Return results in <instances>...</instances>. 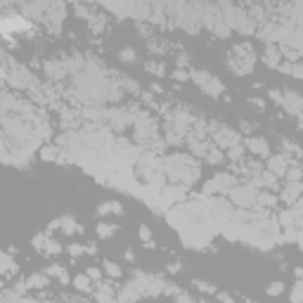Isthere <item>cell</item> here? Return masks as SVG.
Returning <instances> with one entry per match:
<instances>
[{
  "label": "cell",
  "instance_id": "obj_1",
  "mask_svg": "<svg viewBox=\"0 0 303 303\" xmlns=\"http://www.w3.org/2000/svg\"><path fill=\"white\" fill-rule=\"evenodd\" d=\"M161 171H164V175L171 180V183H175V185H180V187L194 185L201 175L199 164L194 161V157H190V154H178V152L164 157Z\"/></svg>",
  "mask_w": 303,
  "mask_h": 303
},
{
  "label": "cell",
  "instance_id": "obj_2",
  "mask_svg": "<svg viewBox=\"0 0 303 303\" xmlns=\"http://www.w3.org/2000/svg\"><path fill=\"white\" fill-rule=\"evenodd\" d=\"M3 74H5V83L7 85H12L14 90H31L38 83V78H36L31 71L24 67V64L19 62H12L10 59V55H5V67H3Z\"/></svg>",
  "mask_w": 303,
  "mask_h": 303
},
{
  "label": "cell",
  "instance_id": "obj_3",
  "mask_svg": "<svg viewBox=\"0 0 303 303\" xmlns=\"http://www.w3.org/2000/svg\"><path fill=\"white\" fill-rule=\"evenodd\" d=\"M192 81L194 85L204 93V95H208L211 100H216V97L223 95V83L218 81V76L208 74V71H201V69H192Z\"/></svg>",
  "mask_w": 303,
  "mask_h": 303
},
{
  "label": "cell",
  "instance_id": "obj_4",
  "mask_svg": "<svg viewBox=\"0 0 303 303\" xmlns=\"http://www.w3.org/2000/svg\"><path fill=\"white\" fill-rule=\"evenodd\" d=\"M258 192H261V190L249 180L244 185H234L232 190H230V199H232V204H237L239 208H256Z\"/></svg>",
  "mask_w": 303,
  "mask_h": 303
},
{
  "label": "cell",
  "instance_id": "obj_5",
  "mask_svg": "<svg viewBox=\"0 0 303 303\" xmlns=\"http://www.w3.org/2000/svg\"><path fill=\"white\" fill-rule=\"evenodd\" d=\"M133 128H135V140L140 145H152L157 140V124H154V118L147 111H140V116L135 118Z\"/></svg>",
  "mask_w": 303,
  "mask_h": 303
},
{
  "label": "cell",
  "instance_id": "obj_6",
  "mask_svg": "<svg viewBox=\"0 0 303 303\" xmlns=\"http://www.w3.org/2000/svg\"><path fill=\"white\" fill-rule=\"evenodd\" d=\"M232 59L239 64V69H241V74H244V76L251 74V69H254V64H256V50H254V45H251L249 41L237 43V45L232 48Z\"/></svg>",
  "mask_w": 303,
  "mask_h": 303
},
{
  "label": "cell",
  "instance_id": "obj_7",
  "mask_svg": "<svg viewBox=\"0 0 303 303\" xmlns=\"http://www.w3.org/2000/svg\"><path fill=\"white\" fill-rule=\"evenodd\" d=\"M237 185V180H234V175H230V173H216L211 180H206L204 183V194H230V190Z\"/></svg>",
  "mask_w": 303,
  "mask_h": 303
},
{
  "label": "cell",
  "instance_id": "obj_8",
  "mask_svg": "<svg viewBox=\"0 0 303 303\" xmlns=\"http://www.w3.org/2000/svg\"><path fill=\"white\" fill-rule=\"evenodd\" d=\"M214 140L221 149H232V147L241 145L239 131H234L230 126H214Z\"/></svg>",
  "mask_w": 303,
  "mask_h": 303
},
{
  "label": "cell",
  "instance_id": "obj_9",
  "mask_svg": "<svg viewBox=\"0 0 303 303\" xmlns=\"http://www.w3.org/2000/svg\"><path fill=\"white\" fill-rule=\"evenodd\" d=\"M64 17H67V5H64V3H50L43 24L50 28V34H59V31H62V24H64Z\"/></svg>",
  "mask_w": 303,
  "mask_h": 303
},
{
  "label": "cell",
  "instance_id": "obj_10",
  "mask_svg": "<svg viewBox=\"0 0 303 303\" xmlns=\"http://www.w3.org/2000/svg\"><path fill=\"white\" fill-rule=\"evenodd\" d=\"M45 76H48L50 81H64L67 76H71L69 71V64H67V59H57V57H52V59H48L45 62Z\"/></svg>",
  "mask_w": 303,
  "mask_h": 303
},
{
  "label": "cell",
  "instance_id": "obj_11",
  "mask_svg": "<svg viewBox=\"0 0 303 303\" xmlns=\"http://www.w3.org/2000/svg\"><path fill=\"white\" fill-rule=\"evenodd\" d=\"M244 147H247L254 157H263V159H270V142L263 135H249L244 140Z\"/></svg>",
  "mask_w": 303,
  "mask_h": 303
},
{
  "label": "cell",
  "instance_id": "obj_12",
  "mask_svg": "<svg viewBox=\"0 0 303 303\" xmlns=\"http://www.w3.org/2000/svg\"><path fill=\"white\" fill-rule=\"evenodd\" d=\"M289 159H287V154H270L268 164H265V171H270L275 178H284L287 175V171H289Z\"/></svg>",
  "mask_w": 303,
  "mask_h": 303
},
{
  "label": "cell",
  "instance_id": "obj_13",
  "mask_svg": "<svg viewBox=\"0 0 303 303\" xmlns=\"http://www.w3.org/2000/svg\"><path fill=\"white\" fill-rule=\"evenodd\" d=\"M284 111H289L294 116H303V95L294 93V90H284Z\"/></svg>",
  "mask_w": 303,
  "mask_h": 303
},
{
  "label": "cell",
  "instance_id": "obj_14",
  "mask_svg": "<svg viewBox=\"0 0 303 303\" xmlns=\"http://www.w3.org/2000/svg\"><path fill=\"white\" fill-rule=\"evenodd\" d=\"M48 7H50V3H24V5H19V12L24 14V17H28V19L43 21Z\"/></svg>",
  "mask_w": 303,
  "mask_h": 303
},
{
  "label": "cell",
  "instance_id": "obj_15",
  "mask_svg": "<svg viewBox=\"0 0 303 303\" xmlns=\"http://www.w3.org/2000/svg\"><path fill=\"white\" fill-rule=\"evenodd\" d=\"M95 303H118V296L114 294V287L109 282L95 284Z\"/></svg>",
  "mask_w": 303,
  "mask_h": 303
},
{
  "label": "cell",
  "instance_id": "obj_16",
  "mask_svg": "<svg viewBox=\"0 0 303 303\" xmlns=\"http://www.w3.org/2000/svg\"><path fill=\"white\" fill-rule=\"evenodd\" d=\"M301 197H303V183H287L284 190L280 192V199L284 204H296Z\"/></svg>",
  "mask_w": 303,
  "mask_h": 303
},
{
  "label": "cell",
  "instance_id": "obj_17",
  "mask_svg": "<svg viewBox=\"0 0 303 303\" xmlns=\"http://www.w3.org/2000/svg\"><path fill=\"white\" fill-rule=\"evenodd\" d=\"M282 50L277 48V45H265V50H263V62H265V67H270V69H280V64H282Z\"/></svg>",
  "mask_w": 303,
  "mask_h": 303
},
{
  "label": "cell",
  "instance_id": "obj_18",
  "mask_svg": "<svg viewBox=\"0 0 303 303\" xmlns=\"http://www.w3.org/2000/svg\"><path fill=\"white\" fill-rule=\"evenodd\" d=\"M280 201V197H277L275 192H270V190H261L258 192V199H256V208H275V204Z\"/></svg>",
  "mask_w": 303,
  "mask_h": 303
},
{
  "label": "cell",
  "instance_id": "obj_19",
  "mask_svg": "<svg viewBox=\"0 0 303 303\" xmlns=\"http://www.w3.org/2000/svg\"><path fill=\"white\" fill-rule=\"evenodd\" d=\"M277 223L282 227H296V223H298L296 211H294V208H282V211L277 214Z\"/></svg>",
  "mask_w": 303,
  "mask_h": 303
},
{
  "label": "cell",
  "instance_id": "obj_20",
  "mask_svg": "<svg viewBox=\"0 0 303 303\" xmlns=\"http://www.w3.org/2000/svg\"><path fill=\"white\" fill-rule=\"evenodd\" d=\"M59 230H62L64 234H76V232H83V227L76 223L74 216H62L59 218Z\"/></svg>",
  "mask_w": 303,
  "mask_h": 303
},
{
  "label": "cell",
  "instance_id": "obj_21",
  "mask_svg": "<svg viewBox=\"0 0 303 303\" xmlns=\"http://www.w3.org/2000/svg\"><path fill=\"white\" fill-rule=\"evenodd\" d=\"M50 284V277L45 272H34V275H28L26 280V287L28 289H45Z\"/></svg>",
  "mask_w": 303,
  "mask_h": 303
},
{
  "label": "cell",
  "instance_id": "obj_22",
  "mask_svg": "<svg viewBox=\"0 0 303 303\" xmlns=\"http://www.w3.org/2000/svg\"><path fill=\"white\" fill-rule=\"evenodd\" d=\"M71 287H74L76 291H81V294H88V291L95 289V287H93V280H90L88 275H76L74 280H71Z\"/></svg>",
  "mask_w": 303,
  "mask_h": 303
},
{
  "label": "cell",
  "instance_id": "obj_23",
  "mask_svg": "<svg viewBox=\"0 0 303 303\" xmlns=\"http://www.w3.org/2000/svg\"><path fill=\"white\" fill-rule=\"evenodd\" d=\"M97 214H100V216H109V214L121 216V214H124V206H121V201H104V204H100Z\"/></svg>",
  "mask_w": 303,
  "mask_h": 303
},
{
  "label": "cell",
  "instance_id": "obj_24",
  "mask_svg": "<svg viewBox=\"0 0 303 303\" xmlns=\"http://www.w3.org/2000/svg\"><path fill=\"white\" fill-rule=\"evenodd\" d=\"M59 147H41V152H38V157L43 159V161H62V154H59Z\"/></svg>",
  "mask_w": 303,
  "mask_h": 303
},
{
  "label": "cell",
  "instance_id": "obj_25",
  "mask_svg": "<svg viewBox=\"0 0 303 303\" xmlns=\"http://www.w3.org/2000/svg\"><path fill=\"white\" fill-rule=\"evenodd\" d=\"M45 275H48V277H57L62 284H69V275H67V270H64L62 265H48Z\"/></svg>",
  "mask_w": 303,
  "mask_h": 303
},
{
  "label": "cell",
  "instance_id": "obj_26",
  "mask_svg": "<svg viewBox=\"0 0 303 303\" xmlns=\"http://www.w3.org/2000/svg\"><path fill=\"white\" fill-rule=\"evenodd\" d=\"M95 232L100 239H109V237H114V232H116V225H111V223H97Z\"/></svg>",
  "mask_w": 303,
  "mask_h": 303
},
{
  "label": "cell",
  "instance_id": "obj_27",
  "mask_svg": "<svg viewBox=\"0 0 303 303\" xmlns=\"http://www.w3.org/2000/svg\"><path fill=\"white\" fill-rule=\"evenodd\" d=\"M0 261H3V268H0V270H3V275H5V277H10L14 270H17V263H14V258H12V254H10V251H5Z\"/></svg>",
  "mask_w": 303,
  "mask_h": 303
},
{
  "label": "cell",
  "instance_id": "obj_28",
  "mask_svg": "<svg viewBox=\"0 0 303 303\" xmlns=\"http://www.w3.org/2000/svg\"><path fill=\"white\" fill-rule=\"evenodd\" d=\"M208 161L211 166H218V164H223V159H225V154H223V149L221 147H211V149L206 152V157H204Z\"/></svg>",
  "mask_w": 303,
  "mask_h": 303
},
{
  "label": "cell",
  "instance_id": "obj_29",
  "mask_svg": "<svg viewBox=\"0 0 303 303\" xmlns=\"http://www.w3.org/2000/svg\"><path fill=\"white\" fill-rule=\"evenodd\" d=\"M289 301L291 303H303V280H296L294 287L289 291Z\"/></svg>",
  "mask_w": 303,
  "mask_h": 303
},
{
  "label": "cell",
  "instance_id": "obj_30",
  "mask_svg": "<svg viewBox=\"0 0 303 303\" xmlns=\"http://www.w3.org/2000/svg\"><path fill=\"white\" fill-rule=\"evenodd\" d=\"M211 28H214L216 36H221V38H227V36L232 34V28H230V24H225L223 19H216L214 24H211Z\"/></svg>",
  "mask_w": 303,
  "mask_h": 303
},
{
  "label": "cell",
  "instance_id": "obj_31",
  "mask_svg": "<svg viewBox=\"0 0 303 303\" xmlns=\"http://www.w3.org/2000/svg\"><path fill=\"white\" fill-rule=\"evenodd\" d=\"M118 59L126 62V64H135L138 62V52H135L133 48H121L118 50Z\"/></svg>",
  "mask_w": 303,
  "mask_h": 303
},
{
  "label": "cell",
  "instance_id": "obj_32",
  "mask_svg": "<svg viewBox=\"0 0 303 303\" xmlns=\"http://www.w3.org/2000/svg\"><path fill=\"white\" fill-rule=\"evenodd\" d=\"M284 180H287V183H303V168H298V166H289V171H287Z\"/></svg>",
  "mask_w": 303,
  "mask_h": 303
},
{
  "label": "cell",
  "instance_id": "obj_33",
  "mask_svg": "<svg viewBox=\"0 0 303 303\" xmlns=\"http://www.w3.org/2000/svg\"><path fill=\"white\" fill-rule=\"evenodd\" d=\"M102 265H104V272H107L111 280H118V277H121V268H118L114 261H104Z\"/></svg>",
  "mask_w": 303,
  "mask_h": 303
},
{
  "label": "cell",
  "instance_id": "obj_34",
  "mask_svg": "<svg viewBox=\"0 0 303 303\" xmlns=\"http://www.w3.org/2000/svg\"><path fill=\"white\" fill-rule=\"evenodd\" d=\"M194 287H197L201 294H208V296H211V294H218V289H216L214 284H211V282H204V280H194Z\"/></svg>",
  "mask_w": 303,
  "mask_h": 303
},
{
  "label": "cell",
  "instance_id": "obj_35",
  "mask_svg": "<svg viewBox=\"0 0 303 303\" xmlns=\"http://www.w3.org/2000/svg\"><path fill=\"white\" fill-rule=\"evenodd\" d=\"M265 294H268V296H280V294H284V284L282 282H270L268 287H265Z\"/></svg>",
  "mask_w": 303,
  "mask_h": 303
},
{
  "label": "cell",
  "instance_id": "obj_36",
  "mask_svg": "<svg viewBox=\"0 0 303 303\" xmlns=\"http://www.w3.org/2000/svg\"><path fill=\"white\" fill-rule=\"evenodd\" d=\"M173 78H175V81L178 83H185V81H192V71H187V69H178V67H175V69H173Z\"/></svg>",
  "mask_w": 303,
  "mask_h": 303
},
{
  "label": "cell",
  "instance_id": "obj_37",
  "mask_svg": "<svg viewBox=\"0 0 303 303\" xmlns=\"http://www.w3.org/2000/svg\"><path fill=\"white\" fill-rule=\"evenodd\" d=\"M145 69L149 71V74H157V76H164V74H166V67H164V64H161V62H152V59L145 64Z\"/></svg>",
  "mask_w": 303,
  "mask_h": 303
},
{
  "label": "cell",
  "instance_id": "obj_38",
  "mask_svg": "<svg viewBox=\"0 0 303 303\" xmlns=\"http://www.w3.org/2000/svg\"><path fill=\"white\" fill-rule=\"evenodd\" d=\"M282 149H289L291 154H294V157H303V149H301V147H298L296 142H291V140H287V138L282 140Z\"/></svg>",
  "mask_w": 303,
  "mask_h": 303
},
{
  "label": "cell",
  "instance_id": "obj_39",
  "mask_svg": "<svg viewBox=\"0 0 303 303\" xmlns=\"http://www.w3.org/2000/svg\"><path fill=\"white\" fill-rule=\"evenodd\" d=\"M36 251H45V244H48V234H36L34 239H31Z\"/></svg>",
  "mask_w": 303,
  "mask_h": 303
},
{
  "label": "cell",
  "instance_id": "obj_40",
  "mask_svg": "<svg viewBox=\"0 0 303 303\" xmlns=\"http://www.w3.org/2000/svg\"><path fill=\"white\" fill-rule=\"evenodd\" d=\"M244 149H247L244 145H237V147H232V149H227V159H232V161H239V159L244 157Z\"/></svg>",
  "mask_w": 303,
  "mask_h": 303
},
{
  "label": "cell",
  "instance_id": "obj_41",
  "mask_svg": "<svg viewBox=\"0 0 303 303\" xmlns=\"http://www.w3.org/2000/svg\"><path fill=\"white\" fill-rule=\"evenodd\" d=\"M282 239L284 241H298V230H296V227H284Z\"/></svg>",
  "mask_w": 303,
  "mask_h": 303
},
{
  "label": "cell",
  "instance_id": "obj_42",
  "mask_svg": "<svg viewBox=\"0 0 303 303\" xmlns=\"http://www.w3.org/2000/svg\"><path fill=\"white\" fill-rule=\"evenodd\" d=\"M268 97H270V100H272L275 104H280V107L284 104V93H280V90H268Z\"/></svg>",
  "mask_w": 303,
  "mask_h": 303
},
{
  "label": "cell",
  "instance_id": "obj_43",
  "mask_svg": "<svg viewBox=\"0 0 303 303\" xmlns=\"http://www.w3.org/2000/svg\"><path fill=\"white\" fill-rule=\"evenodd\" d=\"M45 251H48V254H59V251H62V247H59V244H57L55 239H50V237H48V244H45Z\"/></svg>",
  "mask_w": 303,
  "mask_h": 303
},
{
  "label": "cell",
  "instance_id": "obj_44",
  "mask_svg": "<svg viewBox=\"0 0 303 303\" xmlns=\"http://www.w3.org/2000/svg\"><path fill=\"white\" fill-rule=\"evenodd\" d=\"M140 239L145 241V244H149L152 241V230L147 225H140Z\"/></svg>",
  "mask_w": 303,
  "mask_h": 303
},
{
  "label": "cell",
  "instance_id": "obj_45",
  "mask_svg": "<svg viewBox=\"0 0 303 303\" xmlns=\"http://www.w3.org/2000/svg\"><path fill=\"white\" fill-rule=\"evenodd\" d=\"M291 76H294V78H298V81H303V64L301 62L291 64Z\"/></svg>",
  "mask_w": 303,
  "mask_h": 303
},
{
  "label": "cell",
  "instance_id": "obj_46",
  "mask_svg": "<svg viewBox=\"0 0 303 303\" xmlns=\"http://www.w3.org/2000/svg\"><path fill=\"white\" fill-rule=\"evenodd\" d=\"M85 275H88L90 277V280H93V282H100V277H102V272H100V270H97V268H88V272H85Z\"/></svg>",
  "mask_w": 303,
  "mask_h": 303
},
{
  "label": "cell",
  "instance_id": "obj_47",
  "mask_svg": "<svg viewBox=\"0 0 303 303\" xmlns=\"http://www.w3.org/2000/svg\"><path fill=\"white\" fill-rule=\"evenodd\" d=\"M175 303H197V301H194L190 294H185V291H183L180 296H175Z\"/></svg>",
  "mask_w": 303,
  "mask_h": 303
},
{
  "label": "cell",
  "instance_id": "obj_48",
  "mask_svg": "<svg viewBox=\"0 0 303 303\" xmlns=\"http://www.w3.org/2000/svg\"><path fill=\"white\" fill-rule=\"evenodd\" d=\"M216 296H218V301H221V303H234V298L230 296V294H223V291H218Z\"/></svg>",
  "mask_w": 303,
  "mask_h": 303
},
{
  "label": "cell",
  "instance_id": "obj_49",
  "mask_svg": "<svg viewBox=\"0 0 303 303\" xmlns=\"http://www.w3.org/2000/svg\"><path fill=\"white\" fill-rule=\"evenodd\" d=\"M168 272H173V275H175V272H180V263H168Z\"/></svg>",
  "mask_w": 303,
  "mask_h": 303
},
{
  "label": "cell",
  "instance_id": "obj_50",
  "mask_svg": "<svg viewBox=\"0 0 303 303\" xmlns=\"http://www.w3.org/2000/svg\"><path fill=\"white\" fill-rule=\"evenodd\" d=\"M69 254H71V256H78V254H83V249H81V247H76V244H74V247L69 249Z\"/></svg>",
  "mask_w": 303,
  "mask_h": 303
},
{
  "label": "cell",
  "instance_id": "obj_51",
  "mask_svg": "<svg viewBox=\"0 0 303 303\" xmlns=\"http://www.w3.org/2000/svg\"><path fill=\"white\" fill-rule=\"evenodd\" d=\"M251 104H256V107H265V102H263V100H258V97H251Z\"/></svg>",
  "mask_w": 303,
  "mask_h": 303
},
{
  "label": "cell",
  "instance_id": "obj_52",
  "mask_svg": "<svg viewBox=\"0 0 303 303\" xmlns=\"http://www.w3.org/2000/svg\"><path fill=\"white\" fill-rule=\"evenodd\" d=\"M294 275H296V280H303V268H296L294 270Z\"/></svg>",
  "mask_w": 303,
  "mask_h": 303
},
{
  "label": "cell",
  "instance_id": "obj_53",
  "mask_svg": "<svg viewBox=\"0 0 303 303\" xmlns=\"http://www.w3.org/2000/svg\"><path fill=\"white\" fill-rule=\"evenodd\" d=\"M126 261H135V254H133V251H126Z\"/></svg>",
  "mask_w": 303,
  "mask_h": 303
},
{
  "label": "cell",
  "instance_id": "obj_54",
  "mask_svg": "<svg viewBox=\"0 0 303 303\" xmlns=\"http://www.w3.org/2000/svg\"><path fill=\"white\" fill-rule=\"evenodd\" d=\"M298 128H301V131H303V116L298 118Z\"/></svg>",
  "mask_w": 303,
  "mask_h": 303
},
{
  "label": "cell",
  "instance_id": "obj_55",
  "mask_svg": "<svg viewBox=\"0 0 303 303\" xmlns=\"http://www.w3.org/2000/svg\"><path fill=\"white\" fill-rule=\"evenodd\" d=\"M249 303H258V301H249Z\"/></svg>",
  "mask_w": 303,
  "mask_h": 303
}]
</instances>
